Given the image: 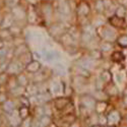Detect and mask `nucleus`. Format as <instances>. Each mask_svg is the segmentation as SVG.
Here are the masks:
<instances>
[{"mask_svg":"<svg viewBox=\"0 0 127 127\" xmlns=\"http://www.w3.org/2000/svg\"><path fill=\"white\" fill-rule=\"evenodd\" d=\"M107 118H108V125H111V126H117L118 124H120L121 122V114L119 113V111L113 109L108 115H107Z\"/></svg>","mask_w":127,"mask_h":127,"instance_id":"1","label":"nucleus"},{"mask_svg":"<svg viewBox=\"0 0 127 127\" xmlns=\"http://www.w3.org/2000/svg\"><path fill=\"white\" fill-rule=\"evenodd\" d=\"M102 38H104L105 40H107L109 42H112L115 40L116 38V33L115 31L112 30L111 28H103V32H102Z\"/></svg>","mask_w":127,"mask_h":127,"instance_id":"2","label":"nucleus"},{"mask_svg":"<svg viewBox=\"0 0 127 127\" xmlns=\"http://www.w3.org/2000/svg\"><path fill=\"white\" fill-rule=\"evenodd\" d=\"M69 103H70V101H69L68 98L62 97V98L56 99L54 105H55V107H56L57 110H64V109L67 107V106L69 105Z\"/></svg>","mask_w":127,"mask_h":127,"instance_id":"3","label":"nucleus"},{"mask_svg":"<svg viewBox=\"0 0 127 127\" xmlns=\"http://www.w3.org/2000/svg\"><path fill=\"white\" fill-rule=\"evenodd\" d=\"M108 108V103L106 101H97L95 104V110L98 114H103Z\"/></svg>","mask_w":127,"mask_h":127,"instance_id":"4","label":"nucleus"},{"mask_svg":"<svg viewBox=\"0 0 127 127\" xmlns=\"http://www.w3.org/2000/svg\"><path fill=\"white\" fill-rule=\"evenodd\" d=\"M90 6H89V4L88 3H86V2H81L79 5H78V7H77V13H78V15H80V16H86V15H88L89 13H90Z\"/></svg>","mask_w":127,"mask_h":127,"instance_id":"5","label":"nucleus"},{"mask_svg":"<svg viewBox=\"0 0 127 127\" xmlns=\"http://www.w3.org/2000/svg\"><path fill=\"white\" fill-rule=\"evenodd\" d=\"M41 68V64H40V62L36 61V60H32L30 61L28 64H27V70L32 72V73H35L37 71H39Z\"/></svg>","mask_w":127,"mask_h":127,"instance_id":"6","label":"nucleus"},{"mask_svg":"<svg viewBox=\"0 0 127 127\" xmlns=\"http://www.w3.org/2000/svg\"><path fill=\"white\" fill-rule=\"evenodd\" d=\"M110 23L113 27H116V28H121L124 26V20L123 18L121 17H118L117 15H115V16H112L110 18Z\"/></svg>","mask_w":127,"mask_h":127,"instance_id":"7","label":"nucleus"},{"mask_svg":"<svg viewBox=\"0 0 127 127\" xmlns=\"http://www.w3.org/2000/svg\"><path fill=\"white\" fill-rule=\"evenodd\" d=\"M109 86L107 87V89L105 90V93L107 94V95H109V96H111V97H113V96H116V95H118V93H119V91H118V89H117V87L115 86V84H113V83H108Z\"/></svg>","mask_w":127,"mask_h":127,"instance_id":"8","label":"nucleus"},{"mask_svg":"<svg viewBox=\"0 0 127 127\" xmlns=\"http://www.w3.org/2000/svg\"><path fill=\"white\" fill-rule=\"evenodd\" d=\"M101 78L105 83H109L112 80V73L109 70H104L101 74Z\"/></svg>","mask_w":127,"mask_h":127,"instance_id":"9","label":"nucleus"},{"mask_svg":"<svg viewBox=\"0 0 127 127\" xmlns=\"http://www.w3.org/2000/svg\"><path fill=\"white\" fill-rule=\"evenodd\" d=\"M62 43L64 45H72L73 44V38L71 34H64L61 38Z\"/></svg>","mask_w":127,"mask_h":127,"instance_id":"10","label":"nucleus"},{"mask_svg":"<svg viewBox=\"0 0 127 127\" xmlns=\"http://www.w3.org/2000/svg\"><path fill=\"white\" fill-rule=\"evenodd\" d=\"M115 14L117 15L118 17H121V18H124V16L126 15V9L123 5L121 6H118L115 10Z\"/></svg>","mask_w":127,"mask_h":127,"instance_id":"11","label":"nucleus"},{"mask_svg":"<svg viewBox=\"0 0 127 127\" xmlns=\"http://www.w3.org/2000/svg\"><path fill=\"white\" fill-rule=\"evenodd\" d=\"M60 12L62 15H68L69 14V6L66 2H61L60 4Z\"/></svg>","mask_w":127,"mask_h":127,"instance_id":"12","label":"nucleus"},{"mask_svg":"<svg viewBox=\"0 0 127 127\" xmlns=\"http://www.w3.org/2000/svg\"><path fill=\"white\" fill-rule=\"evenodd\" d=\"M112 59L115 62H120V61H122L124 59V56H123V54H122L121 52L116 51V52H114L113 54H112Z\"/></svg>","mask_w":127,"mask_h":127,"instance_id":"13","label":"nucleus"},{"mask_svg":"<svg viewBox=\"0 0 127 127\" xmlns=\"http://www.w3.org/2000/svg\"><path fill=\"white\" fill-rule=\"evenodd\" d=\"M112 47L113 46H112L111 42H109V41L104 42V43L101 44V51L102 52H108V51H110L112 49Z\"/></svg>","mask_w":127,"mask_h":127,"instance_id":"14","label":"nucleus"},{"mask_svg":"<svg viewBox=\"0 0 127 127\" xmlns=\"http://www.w3.org/2000/svg\"><path fill=\"white\" fill-rule=\"evenodd\" d=\"M117 43L121 47H127V35H122L117 39Z\"/></svg>","mask_w":127,"mask_h":127,"instance_id":"15","label":"nucleus"},{"mask_svg":"<svg viewBox=\"0 0 127 127\" xmlns=\"http://www.w3.org/2000/svg\"><path fill=\"white\" fill-rule=\"evenodd\" d=\"M99 124L101 126H105V125H108V118H107V116H105L104 113L103 114H99Z\"/></svg>","mask_w":127,"mask_h":127,"instance_id":"16","label":"nucleus"},{"mask_svg":"<svg viewBox=\"0 0 127 127\" xmlns=\"http://www.w3.org/2000/svg\"><path fill=\"white\" fill-rule=\"evenodd\" d=\"M91 57L92 59H95V60H97V59H101L102 58V51H99V50H93L91 52Z\"/></svg>","mask_w":127,"mask_h":127,"instance_id":"17","label":"nucleus"},{"mask_svg":"<svg viewBox=\"0 0 127 127\" xmlns=\"http://www.w3.org/2000/svg\"><path fill=\"white\" fill-rule=\"evenodd\" d=\"M95 6H96L98 11H104L105 10V3H104V0H98V1L95 3Z\"/></svg>","mask_w":127,"mask_h":127,"instance_id":"18","label":"nucleus"},{"mask_svg":"<svg viewBox=\"0 0 127 127\" xmlns=\"http://www.w3.org/2000/svg\"><path fill=\"white\" fill-rule=\"evenodd\" d=\"M28 114H29V111H28L27 108H23L22 110H20V116H22L23 118H27Z\"/></svg>","mask_w":127,"mask_h":127,"instance_id":"19","label":"nucleus"},{"mask_svg":"<svg viewBox=\"0 0 127 127\" xmlns=\"http://www.w3.org/2000/svg\"><path fill=\"white\" fill-rule=\"evenodd\" d=\"M116 80H117L119 83H121L123 81V78H122V75H121V73H116Z\"/></svg>","mask_w":127,"mask_h":127,"instance_id":"20","label":"nucleus"},{"mask_svg":"<svg viewBox=\"0 0 127 127\" xmlns=\"http://www.w3.org/2000/svg\"><path fill=\"white\" fill-rule=\"evenodd\" d=\"M119 3H121L123 6H126L127 5V0H118Z\"/></svg>","mask_w":127,"mask_h":127,"instance_id":"21","label":"nucleus"},{"mask_svg":"<svg viewBox=\"0 0 127 127\" xmlns=\"http://www.w3.org/2000/svg\"><path fill=\"white\" fill-rule=\"evenodd\" d=\"M69 127H79V124L77 125V124L75 123V121H74V122H73V123H71V124L69 125Z\"/></svg>","mask_w":127,"mask_h":127,"instance_id":"22","label":"nucleus"},{"mask_svg":"<svg viewBox=\"0 0 127 127\" xmlns=\"http://www.w3.org/2000/svg\"><path fill=\"white\" fill-rule=\"evenodd\" d=\"M91 127H103V126H101L100 124H96V125H95V124H94V125H92Z\"/></svg>","mask_w":127,"mask_h":127,"instance_id":"23","label":"nucleus"},{"mask_svg":"<svg viewBox=\"0 0 127 127\" xmlns=\"http://www.w3.org/2000/svg\"><path fill=\"white\" fill-rule=\"evenodd\" d=\"M103 127H114V126H111V125H105V126H103Z\"/></svg>","mask_w":127,"mask_h":127,"instance_id":"24","label":"nucleus"},{"mask_svg":"<svg viewBox=\"0 0 127 127\" xmlns=\"http://www.w3.org/2000/svg\"><path fill=\"white\" fill-rule=\"evenodd\" d=\"M126 121H127V117H126Z\"/></svg>","mask_w":127,"mask_h":127,"instance_id":"25","label":"nucleus"},{"mask_svg":"<svg viewBox=\"0 0 127 127\" xmlns=\"http://www.w3.org/2000/svg\"><path fill=\"white\" fill-rule=\"evenodd\" d=\"M15 1H18V0H15Z\"/></svg>","mask_w":127,"mask_h":127,"instance_id":"26","label":"nucleus"}]
</instances>
